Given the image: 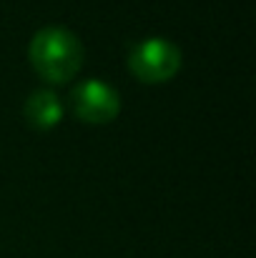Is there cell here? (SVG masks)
I'll return each mask as SVG.
<instances>
[{
	"label": "cell",
	"mask_w": 256,
	"mask_h": 258,
	"mask_svg": "<svg viewBox=\"0 0 256 258\" xmlns=\"http://www.w3.org/2000/svg\"><path fill=\"white\" fill-rule=\"evenodd\" d=\"M30 60L33 68L50 83H63L76 76L83 60V48L81 40L61 28V25H48L35 33L30 43Z\"/></svg>",
	"instance_id": "obj_1"
},
{
	"label": "cell",
	"mask_w": 256,
	"mask_h": 258,
	"mask_svg": "<svg viewBox=\"0 0 256 258\" xmlns=\"http://www.w3.org/2000/svg\"><path fill=\"white\" fill-rule=\"evenodd\" d=\"M178 63H181V53L166 38H146L131 53V68L146 83L169 81L178 71Z\"/></svg>",
	"instance_id": "obj_2"
},
{
	"label": "cell",
	"mask_w": 256,
	"mask_h": 258,
	"mask_svg": "<svg viewBox=\"0 0 256 258\" xmlns=\"http://www.w3.org/2000/svg\"><path fill=\"white\" fill-rule=\"evenodd\" d=\"M73 105L78 115L88 123H106L118 113L121 100H118V93L106 81L90 78L73 90Z\"/></svg>",
	"instance_id": "obj_3"
},
{
	"label": "cell",
	"mask_w": 256,
	"mask_h": 258,
	"mask_svg": "<svg viewBox=\"0 0 256 258\" xmlns=\"http://www.w3.org/2000/svg\"><path fill=\"white\" fill-rule=\"evenodd\" d=\"M25 118L33 128L48 131L61 123L63 118V103L53 90H35L25 100Z\"/></svg>",
	"instance_id": "obj_4"
}]
</instances>
